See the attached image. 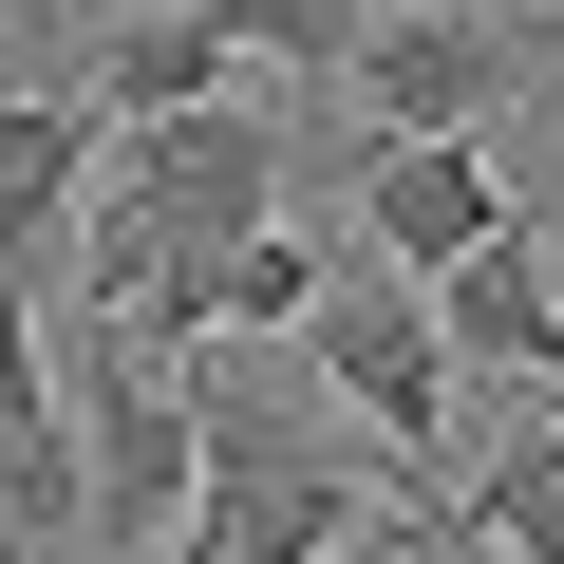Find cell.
I'll return each instance as SVG.
<instances>
[{
    "instance_id": "cell-10",
    "label": "cell",
    "mask_w": 564,
    "mask_h": 564,
    "mask_svg": "<svg viewBox=\"0 0 564 564\" xmlns=\"http://www.w3.org/2000/svg\"><path fill=\"white\" fill-rule=\"evenodd\" d=\"M545 321H564V226H545Z\"/></svg>"
},
{
    "instance_id": "cell-1",
    "label": "cell",
    "mask_w": 564,
    "mask_h": 564,
    "mask_svg": "<svg viewBox=\"0 0 564 564\" xmlns=\"http://www.w3.org/2000/svg\"><path fill=\"white\" fill-rule=\"evenodd\" d=\"M282 188H302V132H282L263 95L170 113V132H113V170L76 207V321H132L170 263H226L245 226H282Z\"/></svg>"
},
{
    "instance_id": "cell-8",
    "label": "cell",
    "mask_w": 564,
    "mask_h": 564,
    "mask_svg": "<svg viewBox=\"0 0 564 564\" xmlns=\"http://www.w3.org/2000/svg\"><path fill=\"white\" fill-rule=\"evenodd\" d=\"M433 527H452L470 564H489V545H508V564H564V433H489V470H470Z\"/></svg>"
},
{
    "instance_id": "cell-5",
    "label": "cell",
    "mask_w": 564,
    "mask_h": 564,
    "mask_svg": "<svg viewBox=\"0 0 564 564\" xmlns=\"http://www.w3.org/2000/svg\"><path fill=\"white\" fill-rule=\"evenodd\" d=\"M433 302V358H452V414L470 395H564V321H545V226H489L452 282H414Z\"/></svg>"
},
{
    "instance_id": "cell-4",
    "label": "cell",
    "mask_w": 564,
    "mask_h": 564,
    "mask_svg": "<svg viewBox=\"0 0 564 564\" xmlns=\"http://www.w3.org/2000/svg\"><path fill=\"white\" fill-rule=\"evenodd\" d=\"M302 377L395 452L414 508H452V358H433V302H414L395 263H339L321 302H302Z\"/></svg>"
},
{
    "instance_id": "cell-6",
    "label": "cell",
    "mask_w": 564,
    "mask_h": 564,
    "mask_svg": "<svg viewBox=\"0 0 564 564\" xmlns=\"http://www.w3.org/2000/svg\"><path fill=\"white\" fill-rule=\"evenodd\" d=\"M245 57L207 39V0H113V20L76 39V113L95 132H170V113H226Z\"/></svg>"
},
{
    "instance_id": "cell-2",
    "label": "cell",
    "mask_w": 564,
    "mask_h": 564,
    "mask_svg": "<svg viewBox=\"0 0 564 564\" xmlns=\"http://www.w3.org/2000/svg\"><path fill=\"white\" fill-rule=\"evenodd\" d=\"M527 95H545V20L508 0H377V39L339 57L358 151H489Z\"/></svg>"
},
{
    "instance_id": "cell-3",
    "label": "cell",
    "mask_w": 564,
    "mask_h": 564,
    "mask_svg": "<svg viewBox=\"0 0 564 564\" xmlns=\"http://www.w3.org/2000/svg\"><path fill=\"white\" fill-rule=\"evenodd\" d=\"M57 414H76V470H95V564H170V545H188V508H207L188 377H170L132 321H76V377H57Z\"/></svg>"
},
{
    "instance_id": "cell-9",
    "label": "cell",
    "mask_w": 564,
    "mask_h": 564,
    "mask_svg": "<svg viewBox=\"0 0 564 564\" xmlns=\"http://www.w3.org/2000/svg\"><path fill=\"white\" fill-rule=\"evenodd\" d=\"M207 39L263 57V76H321V95H339V57L377 39V0H207Z\"/></svg>"
},
{
    "instance_id": "cell-7",
    "label": "cell",
    "mask_w": 564,
    "mask_h": 564,
    "mask_svg": "<svg viewBox=\"0 0 564 564\" xmlns=\"http://www.w3.org/2000/svg\"><path fill=\"white\" fill-rule=\"evenodd\" d=\"M489 226H527L489 151H358V263H395V282H452Z\"/></svg>"
}]
</instances>
